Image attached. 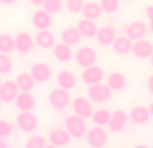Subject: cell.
<instances>
[{"instance_id":"8","label":"cell","mask_w":153,"mask_h":148,"mask_svg":"<svg viewBox=\"0 0 153 148\" xmlns=\"http://www.w3.org/2000/svg\"><path fill=\"white\" fill-rule=\"evenodd\" d=\"M103 78H105V72L102 70V67L97 66V65H91V66L83 67V70H82V73H81V79L87 86L100 84V82L103 81Z\"/></svg>"},{"instance_id":"34","label":"cell","mask_w":153,"mask_h":148,"mask_svg":"<svg viewBox=\"0 0 153 148\" xmlns=\"http://www.w3.org/2000/svg\"><path fill=\"white\" fill-rule=\"evenodd\" d=\"M85 7V0H66V8L69 12L74 13H82V10Z\"/></svg>"},{"instance_id":"33","label":"cell","mask_w":153,"mask_h":148,"mask_svg":"<svg viewBox=\"0 0 153 148\" xmlns=\"http://www.w3.org/2000/svg\"><path fill=\"white\" fill-rule=\"evenodd\" d=\"M121 0H100V4L105 13H114L118 11Z\"/></svg>"},{"instance_id":"41","label":"cell","mask_w":153,"mask_h":148,"mask_svg":"<svg viewBox=\"0 0 153 148\" xmlns=\"http://www.w3.org/2000/svg\"><path fill=\"white\" fill-rule=\"evenodd\" d=\"M5 139H0V148H5L7 147V143H5Z\"/></svg>"},{"instance_id":"14","label":"cell","mask_w":153,"mask_h":148,"mask_svg":"<svg viewBox=\"0 0 153 148\" xmlns=\"http://www.w3.org/2000/svg\"><path fill=\"white\" fill-rule=\"evenodd\" d=\"M132 54L138 59H149L153 54V43L146 39H138L133 42Z\"/></svg>"},{"instance_id":"42","label":"cell","mask_w":153,"mask_h":148,"mask_svg":"<svg viewBox=\"0 0 153 148\" xmlns=\"http://www.w3.org/2000/svg\"><path fill=\"white\" fill-rule=\"evenodd\" d=\"M148 108H149V112H151V116L153 117V101L148 105Z\"/></svg>"},{"instance_id":"11","label":"cell","mask_w":153,"mask_h":148,"mask_svg":"<svg viewBox=\"0 0 153 148\" xmlns=\"http://www.w3.org/2000/svg\"><path fill=\"white\" fill-rule=\"evenodd\" d=\"M35 37L26 31H20L15 37V49L19 54H27L32 50L35 45Z\"/></svg>"},{"instance_id":"19","label":"cell","mask_w":153,"mask_h":148,"mask_svg":"<svg viewBox=\"0 0 153 148\" xmlns=\"http://www.w3.org/2000/svg\"><path fill=\"white\" fill-rule=\"evenodd\" d=\"M111 47L113 51L120 55H128V54L132 53L133 49V40L130 39L126 35H122V37H117L114 39V42L111 43Z\"/></svg>"},{"instance_id":"2","label":"cell","mask_w":153,"mask_h":148,"mask_svg":"<svg viewBox=\"0 0 153 148\" xmlns=\"http://www.w3.org/2000/svg\"><path fill=\"white\" fill-rule=\"evenodd\" d=\"M48 104L53 106L55 111H63L69 105H71V96H70L69 90L63 89V87H56L53 89L48 93Z\"/></svg>"},{"instance_id":"43","label":"cell","mask_w":153,"mask_h":148,"mask_svg":"<svg viewBox=\"0 0 153 148\" xmlns=\"http://www.w3.org/2000/svg\"><path fill=\"white\" fill-rule=\"evenodd\" d=\"M149 62H151V66L153 67V54H152V57L149 58Z\"/></svg>"},{"instance_id":"18","label":"cell","mask_w":153,"mask_h":148,"mask_svg":"<svg viewBox=\"0 0 153 148\" xmlns=\"http://www.w3.org/2000/svg\"><path fill=\"white\" fill-rule=\"evenodd\" d=\"M35 42L43 50H51L56 45L55 35L50 32L48 30H39L35 35Z\"/></svg>"},{"instance_id":"40","label":"cell","mask_w":153,"mask_h":148,"mask_svg":"<svg viewBox=\"0 0 153 148\" xmlns=\"http://www.w3.org/2000/svg\"><path fill=\"white\" fill-rule=\"evenodd\" d=\"M18 0H0V3H3V4H7V5H11L13 4V3H16Z\"/></svg>"},{"instance_id":"46","label":"cell","mask_w":153,"mask_h":148,"mask_svg":"<svg viewBox=\"0 0 153 148\" xmlns=\"http://www.w3.org/2000/svg\"><path fill=\"white\" fill-rule=\"evenodd\" d=\"M122 1H129V0H122Z\"/></svg>"},{"instance_id":"38","label":"cell","mask_w":153,"mask_h":148,"mask_svg":"<svg viewBox=\"0 0 153 148\" xmlns=\"http://www.w3.org/2000/svg\"><path fill=\"white\" fill-rule=\"evenodd\" d=\"M146 89H148V92L153 94V74L148 77V79H146Z\"/></svg>"},{"instance_id":"17","label":"cell","mask_w":153,"mask_h":148,"mask_svg":"<svg viewBox=\"0 0 153 148\" xmlns=\"http://www.w3.org/2000/svg\"><path fill=\"white\" fill-rule=\"evenodd\" d=\"M129 117L132 120V123L137 125H144L151 120V112H149L148 106H144V105H136L130 109L129 112Z\"/></svg>"},{"instance_id":"45","label":"cell","mask_w":153,"mask_h":148,"mask_svg":"<svg viewBox=\"0 0 153 148\" xmlns=\"http://www.w3.org/2000/svg\"><path fill=\"white\" fill-rule=\"evenodd\" d=\"M1 84H3V81H1V79H0V86H1Z\"/></svg>"},{"instance_id":"20","label":"cell","mask_w":153,"mask_h":148,"mask_svg":"<svg viewBox=\"0 0 153 148\" xmlns=\"http://www.w3.org/2000/svg\"><path fill=\"white\" fill-rule=\"evenodd\" d=\"M13 104L18 111H32L36 105V100L31 92H20Z\"/></svg>"},{"instance_id":"21","label":"cell","mask_w":153,"mask_h":148,"mask_svg":"<svg viewBox=\"0 0 153 148\" xmlns=\"http://www.w3.org/2000/svg\"><path fill=\"white\" fill-rule=\"evenodd\" d=\"M53 54H54L56 61L62 62V64H67V62H70L73 59L71 46L65 43V42L56 43V45L53 47Z\"/></svg>"},{"instance_id":"22","label":"cell","mask_w":153,"mask_h":148,"mask_svg":"<svg viewBox=\"0 0 153 148\" xmlns=\"http://www.w3.org/2000/svg\"><path fill=\"white\" fill-rule=\"evenodd\" d=\"M117 38L116 30L111 26H102L98 28V32L95 35V40L100 43L101 46H110Z\"/></svg>"},{"instance_id":"9","label":"cell","mask_w":153,"mask_h":148,"mask_svg":"<svg viewBox=\"0 0 153 148\" xmlns=\"http://www.w3.org/2000/svg\"><path fill=\"white\" fill-rule=\"evenodd\" d=\"M20 93L16 81L13 79H7V81H3L1 86H0V100L5 104H12L15 102L16 97Z\"/></svg>"},{"instance_id":"4","label":"cell","mask_w":153,"mask_h":148,"mask_svg":"<svg viewBox=\"0 0 153 148\" xmlns=\"http://www.w3.org/2000/svg\"><path fill=\"white\" fill-rule=\"evenodd\" d=\"M16 125L24 133H32L38 128V119L31 111H20L16 116Z\"/></svg>"},{"instance_id":"23","label":"cell","mask_w":153,"mask_h":148,"mask_svg":"<svg viewBox=\"0 0 153 148\" xmlns=\"http://www.w3.org/2000/svg\"><path fill=\"white\" fill-rule=\"evenodd\" d=\"M76 27L78 30L81 31L82 37L83 38H87V39H91V38H95L98 32V28L100 27L95 24V20H91V19H87V18H83L76 23Z\"/></svg>"},{"instance_id":"16","label":"cell","mask_w":153,"mask_h":148,"mask_svg":"<svg viewBox=\"0 0 153 148\" xmlns=\"http://www.w3.org/2000/svg\"><path fill=\"white\" fill-rule=\"evenodd\" d=\"M30 73L38 84H45L51 78V67L45 62H36L31 66Z\"/></svg>"},{"instance_id":"37","label":"cell","mask_w":153,"mask_h":148,"mask_svg":"<svg viewBox=\"0 0 153 148\" xmlns=\"http://www.w3.org/2000/svg\"><path fill=\"white\" fill-rule=\"evenodd\" d=\"M145 15H146V19H148L149 31L153 32V5H148L145 8Z\"/></svg>"},{"instance_id":"1","label":"cell","mask_w":153,"mask_h":148,"mask_svg":"<svg viewBox=\"0 0 153 148\" xmlns=\"http://www.w3.org/2000/svg\"><path fill=\"white\" fill-rule=\"evenodd\" d=\"M63 127L69 131V133L73 136V139H82L86 138L87 125L85 123V119L78 114H70L65 119Z\"/></svg>"},{"instance_id":"10","label":"cell","mask_w":153,"mask_h":148,"mask_svg":"<svg viewBox=\"0 0 153 148\" xmlns=\"http://www.w3.org/2000/svg\"><path fill=\"white\" fill-rule=\"evenodd\" d=\"M73 136L66 128H54L48 131V143L53 147H66L70 144Z\"/></svg>"},{"instance_id":"36","label":"cell","mask_w":153,"mask_h":148,"mask_svg":"<svg viewBox=\"0 0 153 148\" xmlns=\"http://www.w3.org/2000/svg\"><path fill=\"white\" fill-rule=\"evenodd\" d=\"M13 132V125L7 120L0 119V139H8Z\"/></svg>"},{"instance_id":"44","label":"cell","mask_w":153,"mask_h":148,"mask_svg":"<svg viewBox=\"0 0 153 148\" xmlns=\"http://www.w3.org/2000/svg\"><path fill=\"white\" fill-rule=\"evenodd\" d=\"M1 104H3V101H1V100H0V108H1Z\"/></svg>"},{"instance_id":"5","label":"cell","mask_w":153,"mask_h":148,"mask_svg":"<svg viewBox=\"0 0 153 148\" xmlns=\"http://www.w3.org/2000/svg\"><path fill=\"white\" fill-rule=\"evenodd\" d=\"M86 141L89 146H91L94 148L105 147L106 144H108V132H106L105 128L101 127V125L93 127L91 129L87 131Z\"/></svg>"},{"instance_id":"35","label":"cell","mask_w":153,"mask_h":148,"mask_svg":"<svg viewBox=\"0 0 153 148\" xmlns=\"http://www.w3.org/2000/svg\"><path fill=\"white\" fill-rule=\"evenodd\" d=\"M46 139L40 135H34L26 141L27 148H45L46 147Z\"/></svg>"},{"instance_id":"32","label":"cell","mask_w":153,"mask_h":148,"mask_svg":"<svg viewBox=\"0 0 153 148\" xmlns=\"http://www.w3.org/2000/svg\"><path fill=\"white\" fill-rule=\"evenodd\" d=\"M42 7L45 8L46 11H48L51 15H54V13H58L59 11L62 10L63 3H62V0H45Z\"/></svg>"},{"instance_id":"29","label":"cell","mask_w":153,"mask_h":148,"mask_svg":"<svg viewBox=\"0 0 153 148\" xmlns=\"http://www.w3.org/2000/svg\"><path fill=\"white\" fill-rule=\"evenodd\" d=\"M111 113L105 108H100L97 111L93 112L91 114V120L95 125H101V127H106L109 125V121H110Z\"/></svg>"},{"instance_id":"13","label":"cell","mask_w":153,"mask_h":148,"mask_svg":"<svg viewBox=\"0 0 153 148\" xmlns=\"http://www.w3.org/2000/svg\"><path fill=\"white\" fill-rule=\"evenodd\" d=\"M129 120H130V117L126 112L121 111V109H117V111H114L111 113L110 121H109L108 127L111 132H122L126 128Z\"/></svg>"},{"instance_id":"12","label":"cell","mask_w":153,"mask_h":148,"mask_svg":"<svg viewBox=\"0 0 153 148\" xmlns=\"http://www.w3.org/2000/svg\"><path fill=\"white\" fill-rule=\"evenodd\" d=\"M148 30H149V26L146 23H144L141 20H134L125 27V35L129 37L134 42V40L145 38V35L148 34Z\"/></svg>"},{"instance_id":"7","label":"cell","mask_w":153,"mask_h":148,"mask_svg":"<svg viewBox=\"0 0 153 148\" xmlns=\"http://www.w3.org/2000/svg\"><path fill=\"white\" fill-rule=\"evenodd\" d=\"M74 59L76 65L81 67L91 66L97 62V51L90 46H83V47H79L76 50V53L74 54Z\"/></svg>"},{"instance_id":"31","label":"cell","mask_w":153,"mask_h":148,"mask_svg":"<svg viewBox=\"0 0 153 148\" xmlns=\"http://www.w3.org/2000/svg\"><path fill=\"white\" fill-rule=\"evenodd\" d=\"M12 72V59L8 54L0 53V75H7Z\"/></svg>"},{"instance_id":"30","label":"cell","mask_w":153,"mask_h":148,"mask_svg":"<svg viewBox=\"0 0 153 148\" xmlns=\"http://www.w3.org/2000/svg\"><path fill=\"white\" fill-rule=\"evenodd\" d=\"M15 49V38L10 34H0V53L4 54H10L12 53Z\"/></svg>"},{"instance_id":"24","label":"cell","mask_w":153,"mask_h":148,"mask_svg":"<svg viewBox=\"0 0 153 148\" xmlns=\"http://www.w3.org/2000/svg\"><path fill=\"white\" fill-rule=\"evenodd\" d=\"M106 84L109 85V87H110L111 90L120 92V90H124L125 87H126L128 79H126V77L124 75V73L113 72L106 77Z\"/></svg>"},{"instance_id":"15","label":"cell","mask_w":153,"mask_h":148,"mask_svg":"<svg viewBox=\"0 0 153 148\" xmlns=\"http://www.w3.org/2000/svg\"><path fill=\"white\" fill-rule=\"evenodd\" d=\"M31 23L36 30H48L53 24L51 13L48 11H46L45 8L35 11L31 16Z\"/></svg>"},{"instance_id":"27","label":"cell","mask_w":153,"mask_h":148,"mask_svg":"<svg viewBox=\"0 0 153 148\" xmlns=\"http://www.w3.org/2000/svg\"><path fill=\"white\" fill-rule=\"evenodd\" d=\"M15 81H16V84H18L20 92H31V90L35 87V84H36L35 78L32 77V74L27 73V72L19 73Z\"/></svg>"},{"instance_id":"3","label":"cell","mask_w":153,"mask_h":148,"mask_svg":"<svg viewBox=\"0 0 153 148\" xmlns=\"http://www.w3.org/2000/svg\"><path fill=\"white\" fill-rule=\"evenodd\" d=\"M87 97L95 104H103L110 100L111 97V89L109 87L108 84H95L90 85L87 89Z\"/></svg>"},{"instance_id":"26","label":"cell","mask_w":153,"mask_h":148,"mask_svg":"<svg viewBox=\"0 0 153 148\" xmlns=\"http://www.w3.org/2000/svg\"><path fill=\"white\" fill-rule=\"evenodd\" d=\"M61 39H62V42L67 43V45L75 46L81 42L82 34L78 30V27H66L61 32Z\"/></svg>"},{"instance_id":"25","label":"cell","mask_w":153,"mask_h":148,"mask_svg":"<svg viewBox=\"0 0 153 148\" xmlns=\"http://www.w3.org/2000/svg\"><path fill=\"white\" fill-rule=\"evenodd\" d=\"M56 84H58V86L63 87V89L71 90L76 85V77L70 70H61L56 74Z\"/></svg>"},{"instance_id":"6","label":"cell","mask_w":153,"mask_h":148,"mask_svg":"<svg viewBox=\"0 0 153 148\" xmlns=\"http://www.w3.org/2000/svg\"><path fill=\"white\" fill-rule=\"evenodd\" d=\"M71 108L75 114L83 117V119L91 117L93 112H94L93 111V101L89 97H83V96H78V97L73 98Z\"/></svg>"},{"instance_id":"39","label":"cell","mask_w":153,"mask_h":148,"mask_svg":"<svg viewBox=\"0 0 153 148\" xmlns=\"http://www.w3.org/2000/svg\"><path fill=\"white\" fill-rule=\"evenodd\" d=\"M32 5H42L45 3V0H28Z\"/></svg>"},{"instance_id":"28","label":"cell","mask_w":153,"mask_h":148,"mask_svg":"<svg viewBox=\"0 0 153 148\" xmlns=\"http://www.w3.org/2000/svg\"><path fill=\"white\" fill-rule=\"evenodd\" d=\"M103 10L101 7L100 3H95V1H87L85 3V7L82 10V15L83 18L87 19H91V20H97V19L101 18L102 15Z\"/></svg>"}]
</instances>
